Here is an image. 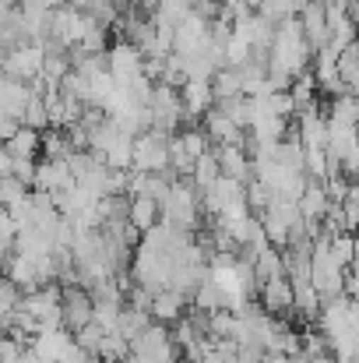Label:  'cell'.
Instances as JSON below:
<instances>
[{
    "instance_id": "cell-6",
    "label": "cell",
    "mask_w": 359,
    "mask_h": 363,
    "mask_svg": "<svg viewBox=\"0 0 359 363\" xmlns=\"http://www.w3.org/2000/svg\"><path fill=\"white\" fill-rule=\"evenodd\" d=\"M187 307H190V300L183 296V293H176V289H159V293H152V300H148V318H152V325H176L183 314H187Z\"/></svg>"
},
{
    "instance_id": "cell-10",
    "label": "cell",
    "mask_w": 359,
    "mask_h": 363,
    "mask_svg": "<svg viewBox=\"0 0 359 363\" xmlns=\"http://www.w3.org/2000/svg\"><path fill=\"white\" fill-rule=\"evenodd\" d=\"M127 226L144 237L152 226H159V205H155L152 198H144V194L130 198V201H127Z\"/></svg>"
},
{
    "instance_id": "cell-24",
    "label": "cell",
    "mask_w": 359,
    "mask_h": 363,
    "mask_svg": "<svg viewBox=\"0 0 359 363\" xmlns=\"http://www.w3.org/2000/svg\"><path fill=\"white\" fill-rule=\"evenodd\" d=\"M21 353H25V346H21L18 339L0 335V363H18L21 360Z\"/></svg>"
},
{
    "instance_id": "cell-1",
    "label": "cell",
    "mask_w": 359,
    "mask_h": 363,
    "mask_svg": "<svg viewBox=\"0 0 359 363\" xmlns=\"http://www.w3.org/2000/svg\"><path fill=\"white\" fill-rule=\"evenodd\" d=\"M166 138L162 130H141L134 138V155H130V169L134 173H166Z\"/></svg>"
},
{
    "instance_id": "cell-3",
    "label": "cell",
    "mask_w": 359,
    "mask_h": 363,
    "mask_svg": "<svg viewBox=\"0 0 359 363\" xmlns=\"http://www.w3.org/2000/svg\"><path fill=\"white\" fill-rule=\"evenodd\" d=\"M208 50V21L201 14H187L180 25H173V53L176 57H194Z\"/></svg>"
},
{
    "instance_id": "cell-15",
    "label": "cell",
    "mask_w": 359,
    "mask_h": 363,
    "mask_svg": "<svg viewBox=\"0 0 359 363\" xmlns=\"http://www.w3.org/2000/svg\"><path fill=\"white\" fill-rule=\"evenodd\" d=\"M328 257L338 268H353V261H356V237L353 233H335L328 240Z\"/></svg>"
},
{
    "instance_id": "cell-21",
    "label": "cell",
    "mask_w": 359,
    "mask_h": 363,
    "mask_svg": "<svg viewBox=\"0 0 359 363\" xmlns=\"http://www.w3.org/2000/svg\"><path fill=\"white\" fill-rule=\"evenodd\" d=\"M21 123L25 127H32V130H50V117H46V106H42V99L39 96H32L28 103H25V113H21Z\"/></svg>"
},
{
    "instance_id": "cell-14",
    "label": "cell",
    "mask_w": 359,
    "mask_h": 363,
    "mask_svg": "<svg viewBox=\"0 0 359 363\" xmlns=\"http://www.w3.org/2000/svg\"><path fill=\"white\" fill-rule=\"evenodd\" d=\"M335 71H338V82L349 89V92H356V82H359V46H346L338 57H335Z\"/></svg>"
},
{
    "instance_id": "cell-28",
    "label": "cell",
    "mask_w": 359,
    "mask_h": 363,
    "mask_svg": "<svg viewBox=\"0 0 359 363\" xmlns=\"http://www.w3.org/2000/svg\"><path fill=\"white\" fill-rule=\"evenodd\" d=\"M18 4H21V0H0V7H7V11H11V7H18Z\"/></svg>"
},
{
    "instance_id": "cell-17",
    "label": "cell",
    "mask_w": 359,
    "mask_h": 363,
    "mask_svg": "<svg viewBox=\"0 0 359 363\" xmlns=\"http://www.w3.org/2000/svg\"><path fill=\"white\" fill-rule=\"evenodd\" d=\"M39 155L42 159H67V155H74V145L67 141V134L64 130H42V145H39Z\"/></svg>"
},
{
    "instance_id": "cell-7",
    "label": "cell",
    "mask_w": 359,
    "mask_h": 363,
    "mask_svg": "<svg viewBox=\"0 0 359 363\" xmlns=\"http://www.w3.org/2000/svg\"><path fill=\"white\" fill-rule=\"evenodd\" d=\"M176 92H180V106H183L187 127H194L198 117H205V113L215 106V99H212V85H208V82H183ZM180 130H183V127H180Z\"/></svg>"
},
{
    "instance_id": "cell-8",
    "label": "cell",
    "mask_w": 359,
    "mask_h": 363,
    "mask_svg": "<svg viewBox=\"0 0 359 363\" xmlns=\"http://www.w3.org/2000/svg\"><path fill=\"white\" fill-rule=\"evenodd\" d=\"M212 152H215V162H219V177L237 180V184L250 180V155H246L243 145H212Z\"/></svg>"
},
{
    "instance_id": "cell-2",
    "label": "cell",
    "mask_w": 359,
    "mask_h": 363,
    "mask_svg": "<svg viewBox=\"0 0 359 363\" xmlns=\"http://www.w3.org/2000/svg\"><path fill=\"white\" fill-rule=\"evenodd\" d=\"M60 325L64 332H78L92 325V296L81 286H60Z\"/></svg>"
},
{
    "instance_id": "cell-11",
    "label": "cell",
    "mask_w": 359,
    "mask_h": 363,
    "mask_svg": "<svg viewBox=\"0 0 359 363\" xmlns=\"http://www.w3.org/2000/svg\"><path fill=\"white\" fill-rule=\"evenodd\" d=\"M39 145H42V134L32 130V127H25V123H18V130L4 141V148H7L11 159H39Z\"/></svg>"
},
{
    "instance_id": "cell-13",
    "label": "cell",
    "mask_w": 359,
    "mask_h": 363,
    "mask_svg": "<svg viewBox=\"0 0 359 363\" xmlns=\"http://www.w3.org/2000/svg\"><path fill=\"white\" fill-rule=\"evenodd\" d=\"M130 155H134V138L117 134V141H113V145L106 148V155H103V166L113 169V173H127V169H130Z\"/></svg>"
},
{
    "instance_id": "cell-5",
    "label": "cell",
    "mask_w": 359,
    "mask_h": 363,
    "mask_svg": "<svg viewBox=\"0 0 359 363\" xmlns=\"http://www.w3.org/2000/svg\"><path fill=\"white\" fill-rule=\"evenodd\" d=\"M257 307L268 314V318H282V314H292V286L289 279H268L257 286Z\"/></svg>"
},
{
    "instance_id": "cell-12",
    "label": "cell",
    "mask_w": 359,
    "mask_h": 363,
    "mask_svg": "<svg viewBox=\"0 0 359 363\" xmlns=\"http://www.w3.org/2000/svg\"><path fill=\"white\" fill-rule=\"evenodd\" d=\"M324 121L335 123V127H356V121H359L356 96H335V99L328 103V113H324Z\"/></svg>"
},
{
    "instance_id": "cell-20",
    "label": "cell",
    "mask_w": 359,
    "mask_h": 363,
    "mask_svg": "<svg viewBox=\"0 0 359 363\" xmlns=\"http://www.w3.org/2000/svg\"><path fill=\"white\" fill-rule=\"evenodd\" d=\"M25 198H28V187H25L21 180H14V177H4V180H0V208L11 212V208H18Z\"/></svg>"
},
{
    "instance_id": "cell-23",
    "label": "cell",
    "mask_w": 359,
    "mask_h": 363,
    "mask_svg": "<svg viewBox=\"0 0 359 363\" xmlns=\"http://www.w3.org/2000/svg\"><path fill=\"white\" fill-rule=\"evenodd\" d=\"M35 162L39 159H11V177L21 180L28 191H32V180H35Z\"/></svg>"
},
{
    "instance_id": "cell-16",
    "label": "cell",
    "mask_w": 359,
    "mask_h": 363,
    "mask_svg": "<svg viewBox=\"0 0 359 363\" xmlns=\"http://www.w3.org/2000/svg\"><path fill=\"white\" fill-rule=\"evenodd\" d=\"M152 325V318H148V311H134V307H123L117 318V335L120 339H134V335H141L144 328Z\"/></svg>"
},
{
    "instance_id": "cell-9",
    "label": "cell",
    "mask_w": 359,
    "mask_h": 363,
    "mask_svg": "<svg viewBox=\"0 0 359 363\" xmlns=\"http://www.w3.org/2000/svg\"><path fill=\"white\" fill-rule=\"evenodd\" d=\"M67 342H71V332H64V328H50V332L32 335V339H28V350H32L35 357H42L46 363H57L60 360V353L67 350Z\"/></svg>"
},
{
    "instance_id": "cell-18",
    "label": "cell",
    "mask_w": 359,
    "mask_h": 363,
    "mask_svg": "<svg viewBox=\"0 0 359 363\" xmlns=\"http://www.w3.org/2000/svg\"><path fill=\"white\" fill-rule=\"evenodd\" d=\"M176 138H180V145H183V152L190 155V159H198V155H205L208 148H212V141L205 138V130L194 123V127H183V130H176Z\"/></svg>"
},
{
    "instance_id": "cell-26",
    "label": "cell",
    "mask_w": 359,
    "mask_h": 363,
    "mask_svg": "<svg viewBox=\"0 0 359 363\" xmlns=\"http://www.w3.org/2000/svg\"><path fill=\"white\" fill-rule=\"evenodd\" d=\"M18 363H46V360H42V357H35L32 350H25V353H21V360H18Z\"/></svg>"
},
{
    "instance_id": "cell-25",
    "label": "cell",
    "mask_w": 359,
    "mask_h": 363,
    "mask_svg": "<svg viewBox=\"0 0 359 363\" xmlns=\"http://www.w3.org/2000/svg\"><path fill=\"white\" fill-rule=\"evenodd\" d=\"M4 177H11V155H7V148L0 145V180Z\"/></svg>"
},
{
    "instance_id": "cell-27",
    "label": "cell",
    "mask_w": 359,
    "mask_h": 363,
    "mask_svg": "<svg viewBox=\"0 0 359 363\" xmlns=\"http://www.w3.org/2000/svg\"><path fill=\"white\" fill-rule=\"evenodd\" d=\"M303 363H338L331 353H324V357H314V360H303Z\"/></svg>"
},
{
    "instance_id": "cell-22",
    "label": "cell",
    "mask_w": 359,
    "mask_h": 363,
    "mask_svg": "<svg viewBox=\"0 0 359 363\" xmlns=\"http://www.w3.org/2000/svg\"><path fill=\"white\" fill-rule=\"evenodd\" d=\"M103 335H106L103 328H96V325H85V328H78V332H74V346H81L89 357H96V353H99V342H103Z\"/></svg>"
},
{
    "instance_id": "cell-19",
    "label": "cell",
    "mask_w": 359,
    "mask_h": 363,
    "mask_svg": "<svg viewBox=\"0 0 359 363\" xmlns=\"http://www.w3.org/2000/svg\"><path fill=\"white\" fill-rule=\"evenodd\" d=\"M187 14H190V4H187V0H159V4H155V18H152V21L180 25Z\"/></svg>"
},
{
    "instance_id": "cell-4",
    "label": "cell",
    "mask_w": 359,
    "mask_h": 363,
    "mask_svg": "<svg viewBox=\"0 0 359 363\" xmlns=\"http://www.w3.org/2000/svg\"><path fill=\"white\" fill-rule=\"evenodd\" d=\"M74 187V177L67 169V159H39L35 162V180H32V191L39 194H60V191H71Z\"/></svg>"
}]
</instances>
